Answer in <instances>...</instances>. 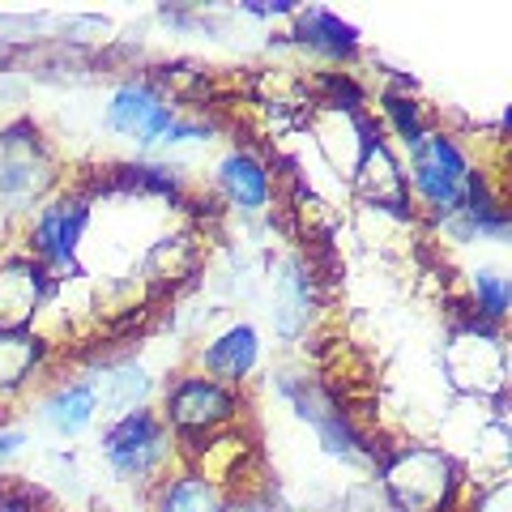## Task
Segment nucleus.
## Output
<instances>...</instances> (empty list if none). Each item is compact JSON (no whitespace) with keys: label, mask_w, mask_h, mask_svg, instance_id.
I'll list each match as a JSON object with an SVG mask.
<instances>
[{"label":"nucleus","mask_w":512,"mask_h":512,"mask_svg":"<svg viewBox=\"0 0 512 512\" xmlns=\"http://www.w3.org/2000/svg\"><path fill=\"white\" fill-rule=\"evenodd\" d=\"M393 504L402 512H444L448 495H453V461L436 448H410L384 470Z\"/></svg>","instance_id":"f257e3e1"},{"label":"nucleus","mask_w":512,"mask_h":512,"mask_svg":"<svg viewBox=\"0 0 512 512\" xmlns=\"http://www.w3.org/2000/svg\"><path fill=\"white\" fill-rule=\"evenodd\" d=\"M444 367L453 376L457 389L466 393H500L504 389V372H508V359H504V342L495 333H457L444 350Z\"/></svg>","instance_id":"f03ea898"},{"label":"nucleus","mask_w":512,"mask_h":512,"mask_svg":"<svg viewBox=\"0 0 512 512\" xmlns=\"http://www.w3.org/2000/svg\"><path fill=\"white\" fill-rule=\"evenodd\" d=\"M414 184H419V192L431 205L457 210L461 192L470 184V167L448 137H419V150H414Z\"/></svg>","instance_id":"7ed1b4c3"},{"label":"nucleus","mask_w":512,"mask_h":512,"mask_svg":"<svg viewBox=\"0 0 512 512\" xmlns=\"http://www.w3.org/2000/svg\"><path fill=\"white\" fill-rule=\"evenodd\" d=\"M163 457V431L146 410H133L111 427L107 436V461L120 474H146L154 461Z\"/></svg>","instance_id":"20e7f679"},{"label":"nucleus","mask_w":512,"mask_h":512,"mask_svg":"<svg viewBox=\"0 0 512 512\" xmlns=\"http://www.w3.org/2000/svg\"><path fill=\"white\" fill-rule=\"evenodd\" d=\"M107 124L116 133L133 137V141H158L171 133V111L154 99L146 86H124L116 99H111V111H107Z\"/></svg>","instance_id":"39448f33"},{"label":"nucleus","mask_w":512,"mask_h":512,"mask_svg":"<svg viewBox=\"0 0 512 512\" xmlns=\"http://www.w3.org/2000/svg\"><path fill=\"white\" fill-rule=\"evenodd\" d=\"M82 227H86V210L77 201H60L52 210H43L35 227V248L43 252V261L56 269H69Z\"/></svg>","instance_id":"423d86ee"},{"label":"nucleus","mask_w":512,"mask_h":512,"mask_svg":"<svg viewBox=\"0 0 512 512\" xmlns=\"http://www.w3.org/2000/svg\"><path fill=\"white\" fill-rule=\"evenodd\" d=\"M235 402L210 380H184L171 393V419L180 427H214L222 419H231Z\"/></svg>","instance_id":"0eeeda50"},{"label":"nucleus","mask_w":512,"mask_h":512,"mask_svg":"<svg viewBox=\"0 0 512 512\" xmlns=\"http://www.w3.org/2000/svg\"><path fill=\"white\" fill-rule=\"evenodd\" d=\"M43 295V278L35 265H5L0 269V333H18Z\"/></svg>","instance_id":"6e6552de"},{"label":"nucleus","mask_w":512,"mask_h":512,"mask_svg":"<svg viewBox=\"0 0 512 512\" xmlns=\"http://www.w3.org/2000/svg\"><path fill=\"white\" fill-rule=\"evenodd\" d=\"M359 188H363V197H367V201H376V205H393V210L406 201V180H402V171H397L393 154L384 150L380 141H367V146H363Z\"/></svg>","instance_id":"1a4fd4ad"},{"label":"nucleus","mask_w":512,"mask_h":512,"mask_svg":"<svg viewBox=\"0 0 512 512\" xmlns=\"http://www.w3.org/2000/svg\"><path fill=\"white\" fill-rule=\"evenodd\" d=\"M222 188H227V197L235 205H244V210H261L265 197H269L265 171L248 154H231L227 163H222Z\"/></svg>","instance_id":"9d476101"},{"label":"nucleus","mask_w":512,"mask_h":512,"mask_svg":"<svg viewBox=\"0 0 512 512\" xmlns=\"http://www.w3.org/2000/svg\"><path fill=\"white\" fill-rule=\"evenodd\" d=\"M39 171V150L35 146H26V141H5L0 146V192H13V197H30L39 184H43V175Z\"/></svg>","instance_id":"9b49d317"},{"label":"nucleus","mask_w":512,"mask_h":512,"mask_svg":"<svg viewBox=\"0 0 512 512\" xmlns=\"http://www.w3.org/2000/svg\"><path fill=\"white\" fill-rule=\"evenodd\" d=\"M299 39L312 43L316 52L346 56L350 47L359 43V30L346 26L342 18H333V13H325V9H308V13H303V22H299Z\"/></svg>","instance_id":"f8f14e48"},{"label":"nucleus","mask_w":512,"mask_h":512,"mask_svg":"<svg viewBox=\"0 0 512 512\" xmlns=\"http://www.w3.org/2000/svg\"><path fill=\"white\" fill-rule=\"evenodd\" d=\"M295 397V406L303 419H312L316 431H320V440H325L329 453H346V457H359V440H355V431H350L342 423V414H329V406H320L316 402V393H299V389H286Z\"/></svg>","instance_id":"ddd939ff"},{"label":"nucleus","mask_w":512,"mask_h":512,"mask_svg":"<svg viewBox=\"0 0 512 512\" xmlns=\"http://www.w3.org/2000/svg\"><path fill=\"white\" fill-rule=\"evenodd\" d=\"M43 419L52 423L60 436H77L90 419H94V393L86 384H73V389H60L56 397H47Z\"/></svg>","instance_id":"4468645a"},{"label":"nucleus","mask_w":512,"mask_h":512,"mask_svg":"<svg viewBox=\"0 0 512 512\" xmlns=\"http://www.w3.org/2000/svg\"><path fill=\"white\" fill-rule=\"evenodd\" d=\"M205 363H210L214 372H222V376H244L248 367L256 363V333L248 325L222 333V338L205 350Z\"/></svg>","instance_id":"2eb2a0df"},{"label":"nucleus","mask_w":512,"mask_h":512,"mask_svg":"<svg viewBox=\"0 0 512 512\" xmlns=\"http://www.w3.org/2000/svg\"><path fill=\"white\" fill-rule=\"evenodd\" d=\"M39 359V342L26 333H0V389H13L30 376Z\"/></svg>","instance_id":"dca6fc26"},{"label":"nucleus","mask_w":512,"mask_h":512,"mask_svg":"<svg viewBox=\"0 0 512 512\" xmlns=\"http://www.w3.org/2000/svg\"><path fill=\"white\" fill-rule=\"evenodd\" d=\"M99 393L111 410H128L137 406L141 397H146V372L141 367H120V372H111L99 380Z\"/></svg>","instance_id":"f3484780"},{"label":"nucleus","mask_w":512,"mask_h":512,"mask_svg":"<svg viewBox=\"0 0 512 512\" xmlns=\"http://www.w3.org/2000/svg\"><path fill=\"white\" fill-rule=\"evenodd\" d=\"M163 512H222V504H218V491L205 478H180L167 491Z\"/></svg>","instance_id":"a211bd4d"},{"label":"nucleus","mask_w":512,"mask_h":512,"mask_svg":"<svg viewBox=\"0 0 512 512\" xmlns=\"http://www.w3.org/2000/svg\"><path fill=\"white\" fill-rule=\"evenodd\" d=\"M474 295H478V308L487 316H504L508 312V282L495 274V269H478L474 274Z\"/></svg>","instance_id":"6ab92c4d"},{"label":"nucleus","mask_w":512,"mask_h":512,"mask_svg":"<svg viewBox=\"0 0 512 512\" xmlns=\"http://www.w3.org/2000/svg\"><path fill=\"white\" fill-rule=\"evenodd\" d=\"M474 512H508V483H500V487H491L487 495H478V504H474Z\"/></svg>","instance_id":"aec40b11"},{"label":"nucleus","mask_w":512,"mask_h":512,"mask_svg":"<svg viewBox=\"0 0 512 512\" xmlns=\"http://www.w3.org/2000/svg\"><path fill=\"white\" fill-rule=\"evenodd\" d=\"M222 512H269V504H261V500H244V504H231V508H222Z\"/></svg>","instance_id":"412c9836"},{"label":"nucleus","mask_w":512,"mask_h":512,"mask_svg":"<svg viewBox=\"0 0 512 512\" xmlns=\"http://www.w3.org/2000/svg\"><path fill=\"white\" fill-rule=\"evenodd\" d=\"M18 444H22V436H18V431H9V436H0V453H13Z\"/></svg>","instance_id":"4be33fe9"}]
</instances>
